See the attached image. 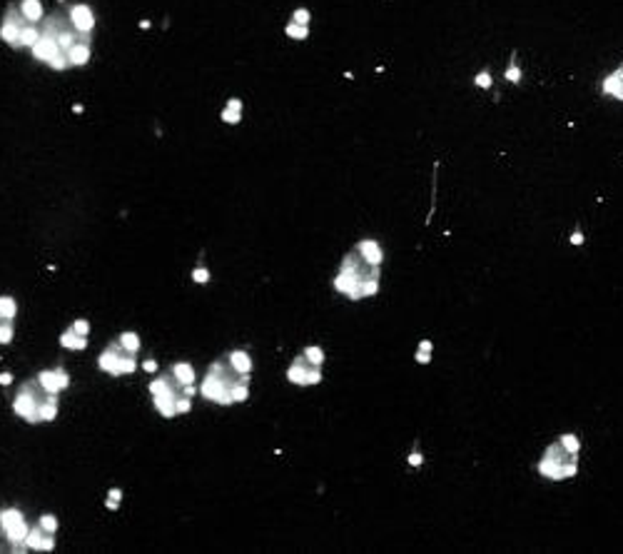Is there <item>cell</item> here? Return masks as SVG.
<instances>
[{
	"instance_id": "obj_1",
	"label": "cell",
	"mask_w": 623,
	"mask_h": 554,
	"mask_svg": "<svg viewBox=\"0 0 623 554\" xmlns=\"http://www.w3.org/2000/svg\"><path fill=\"white\" fill-rule=\"evenodd\" d=\"M579 439L574 434H563L558 442H553L543 460H541V474L548 477V479H566V477H574L576 469H579Z\"/></svg>"
},
{
	"instance_id": "obj_2",
	"label": "cell",
	"mask_w": 623,
	"mask_h": 554,
	"mask_svg": "<svg viewBox=\"0 0 623 554\" xmlns=\"http://www.w3.org/2000/svg\"><path fill=\"white\" fill-rule=\"evenodd\" d=\"M42 399H47V392L42 389V384L38 382V377H35V380H28V382L18 389V394H15V399H13V410H15V415H18L20 420H25V422H30V425H38V422H40V412H38V410H40Z\"/></svg>"
},
{
	"instance_id": "obj_3",
	"label": "cell",
	"mask_w": 623,
	"mask_h": 554,
	"mask_svg": "<svg viewBox=\"0 0 623 554\" xmlns=\"http://www.w3.org/2000/svg\"><path fill=\"white\" fill-rule=\"evenodd\" d=\"M200 392H202V397H207L209 402H217V405H235V399H232L227 384L222 382L214 372H207V377H205V382H202V387H200Z\"/></svg>"
},
{
	"instance_id": "obj_4",
	"label": "cell",
	"mask_w": 623,
	"mask_h": 554,
	"mask_svg": "<svg viewBox=\"0 0 623 554\" xmlns=\"http://www.w3.org/2000/svg\"><path fill=\"white\" fill-rule=\"evenodd\" d=\"M68 18H70L73 28L80 30V33H92V28H95V15H92L90 5H85V3L70 5L68 8Z\"/></svg>"
},
{
	"instance_id": "obj_5",
	"label": "cell",
	"mask_w": 623,
	"mask_h": 554,
	"mask_svg": "<svg viewBox=\"0 0 623 554\" xmlns=\"http://www.w3.org/2000/svg\"><path fill=\"white\" fill-rule=\"evenodd\" d=\"M30 53H33V58H35V60H40V63H50L58 53H63V47L58 45V40H55L52 35H45V33H42V38L33 45V47H30Z\"/></svg>"
},
{
	"instance_id": "obj_6",
	"label": "cell",
	"mask_w": 623,
	"mask_h": 554,
	"mask_svg": "<svg viewBox=\"0 0 623 554\" xmlns=\"http://www.w3.org/2000/svg\"><path fill=\"white\" fill-rule=\"evenodd\" d=\"M123 344L120 342H115V344H110L100 357H97V367L102 370V372H110V375H115V377H120V370H118V362H120V355H123Z\"/></svg>"
},
{
	"instance_id": "obj_7",
	"label": "cell",
	"mask_w": 623,
	"mask_h": 554,
	"mask_svg": "<svg viewBox=\"0 0 623 554\" xmlns=\"http://www.w3.org/2000/svg\"><path fill=\"white\" fill-rule=\"evenodd\" d=\"M182 392H167V394H157V397H152V402H155V410L165 417V420H172L175 415H177V407H175V399L180 397Z\"/></svg>"
},
{
	"instance_id": "obj_8",
	"label": "cell",
	"mask_w": 623,
	"mask_h": 554,
	"mask_svg": "<svg viewBox=\"0 0 623 554\" xmlns=\"http://www.w3.org/2000/svg\"><path fill=\"white\" fill-rule=\"evenodd\" d=\"M169 375L175 377V382L180 384V387H185V384H195V367L190 365V362H175L172 367H169Z\"/></svg>"
},
{
	"instance_id": "obj_9",
	"label": "cell",
	"mask_w": 623,
	"mask_h": 554,
	"mask_svg": "<svg viewBox=\"0 0 623 554\" xmlns=\"http://www.w3.org/2000/svg\"><path fill=\"white\" fill-rule=\"evenodd\" d=\"M309 367H312V365L304 360V355H299V357L292 362V367L287 370V380H290L292 384H302V387H304V384H307V370H309Z\"/></svg>"
},
{
	"instance_id": "obj_10",
	"label": "cell",
	"mask_w": 623,
	"mask_h": 554,
	"mask_svg": "<svg viewBox=\"0 0 623 554\" xmlns=\"http://www.w3.org/2000/svg\"><path fill=\"white\" fill-rule=\"evenodd\" d=\"M357 250H359V255L364 257L369 265H381V260H384V250H381L379 242H374V240H362V242L357 245Z\"/></svg>"
},
{
	"instance_id": "obj_11",
	"label": "cell",
	"mask_w": 623,
	"mask_h": 554,
	"mask_svg": "<svg viewBox=\"0 0 623 554\" xmlns=\"http://www.w3.org/2000/svg\"><path fill=\"white\" fill-rule=\"evenodd\" d=\"M227 362H230L232 370H237L240 375H249V372H252V357H249V352H245V349H232V352L227 355Z\"/></svg>"
},
{
	"instance_id": "obj_12",
	"label": "cell",
	"mask_w": 623,
	"mask_h": 554,
	"mask_svg": "<svg viewBox=\"0 0 623 554\" xmlns=\"http://www.w3.org/2000/svg\"><path fill=\"white\" fill-rule=\"evenodd\" d=\"M68 60H70V65H73V68L87 65V63H90V43L78 40V43L68 50Z\"/></svg>"
},
{
	"instance_id": "obj_13",
	"label": "cell",
	"mask_w": 623,
	"mask_h": 554,
	"mask_svg": "<svg viewBox=\"0 0 623 554\" xmlns=\"http://www.w3.org/2000/svg\"><path fill=\"white\" fill-rule=\"evenodd\" d=\"M20 30H23V25L10 23V20H3V25H0V40L8 43L10 47H20V45H18V40H20Z\"/></svg>"
},
{
	"instance_id": "obj_14",
	"label": "cell",
	"mask_w": 623,
	"mask_h": 554,
	"mask_svg": "<svg viewBox=\"0 0 623 554\" xmlns=\"http://www.w3.org/2000/svg\"><path fill=\"white\" fill-rule=\"evenodd\" d=\"M18 8H20V13L25 15V20H28V23H40L42 15H45V13H42V3H40V0H20V5H18Z\"/></svg>"
},
{
	"instance_id": "obj_15",
	"label": "cell",
	"mask_w": 623,
	"mask_h": 554,
	"mask_svg": "<svg viewBox=\"0 0 623 554\" xmlns=\"http://www.w3.org/2000/svg\"><path fill=\"white\" fill-rule=\"evenodd\" d=\"M42 38V28H38V23H28V25H23V30H20V40H18V45L23 47H33V45L38 43Z\"/></svg>"
},
{
	"instance_id": "obj_16",
	"label": "cell",
	"mask_w": 623,
	"mask_h": 554,
	"mask_svg": "<svg viewBox=\"0 0 623 554\" xmlns=\"http://www.w3.org/2000/svg\"><path fill=\"white\" fill-rule=\"evenodd\" d=\"M60 344H63L65 349H85V347H87V337H85V335H78V332L70 327L68 332L60 335Z\"/></svg>"
},
{
	"instance_id": "obj_17",
	"label": "cell",
	"mask_w": 623,
	"mask_h": 554,
	"mask_svg": "<svg viewBox=\"0 0 623 554\" xmlns=\"http://www.w3.org/2000/svg\"><path fill=\"white\" fill-rule=\"evenodd\" d=\"M38 382L42 384V389H45L47 394H58V392L63 389L55 370H45V372H40V375H38Z\"/></svg>"
},
{
	"instance_id": "obj_18",
	"label": "cell",
	"mask_w": 623,
	"mask_h": 554,
	"mask_svg": "<svg viewBox=\"0 0 623 554\" xmlns=\"http://www.w3.org/2000/svg\"><path fill=\"white\" fill-rule=\"evenodd\" d=\"M40 422H52L58 417V394H47V399L40 402Z\"/></svg>"
},
{
	"instance_id": "obj_19",
	"label": "cell",
	"mask_w": 623,
	"mask_h": 554,
	"mask_svg": "<svg viewBox=\"0 0 623 554\" xmlns=\"http://www.w3.org/2000/svg\"><path fill=\"white\" fill-rule=\"evenodd\" d=\"M28 532H30V527H28V524H25V519H23V522H15L13 527H8V529H5V539H8V542H13V544H20V542H25Z\"/></svg>"
},
{
	"instance_id": "obj_20",
	"label": "cell",
	"mask_w": 623,
	"mask_h": 554,
	"mask_svg": "<svg viewBox=\"0 0 623 554\" xmlns=\"http://www.w3.org/2000/svg\"><path fill=\"white\" fill-rule=\"evenodd\" d=\"M603 90L606 92H611L613 97H618V100H623V68H618L611 78H606V83H603Z\"/></svg>"
},
{
	"instance_id": "obj_21",
	"label": "cell",
	"mask_w": 623,
	"mask_h": 554,
	"mask_svg": "<svg viewBox=\"0 0 623 554\" xmlns=\"http://www.w3.org/2000/svg\"><path fill=\"white\" fill-rule=\"evenodd\" d=\"M18 315V305L10 295H3L0 297V320H15Z\"/></svg>"
},
{
	"instance_id": "obj_22",
	"label": "cell",
	"mask_w": 623,
	"mask_h": 554,
	"mask_svg": "<svg viewBox=\"0 0 623 554\" xmlns=\"http://www.w3.org/2000/svg\"><path fill=\"white\" fill-rule=\"evenodd\" d=\"M304 360L309 362V365H317V367H322L324 365V349L322 347H317V344H309V347H304Z\"/></svg>"
},
{
	"instance_id": "obj_23",
	"label": "cell",
	"mask_w": 623,
	"mask_h": 554,
	"mask_svg": "<svg viewBox=\"0 0 623 554\" xmlns=\"http://www.w3.org/2000/svg\"><path fill=\"white\" fill-rule=\"evenodd\" d=\"M42 537H45V529H42L40 524H38V527H33V529L28 532V537H25V547H28V549H38V552H40Z\"/></svg>"
},
{
	"instance_id": "obj_24",
	"label": "cell",
	"mask_w": 623,
	"mask_h": 554,
	"mask_svg": "<svg viewBox=\"0 0 623 554\" xmlns=\"http://www.w3.org/2000/svg\"><path fill=\"white\" fill-rule=\"evenodd\" d=\"M15 522H23V512L20 510H3L0 512V527H3V532H5L8 527H13Z\"/></svg>"
},
{
	"instance_id": "obj_25",
	"label": "cell",
	"mask_w": 623,
	"mask_h": 554,
	"mask_svg": "<svg viewBox=\"0 0 623 554\" xmlns=\"http://www.w3.org/2000/svg\"><path fill=\"white\" fill-rule=\"evenodd\" d=\"M285 33L290 35V38H294V40H307V35H309V25H299V23H287V28H285Z\"/></svg>"
},
{
	"instance_id": "obj_26",
	"label": "cell",
	"mask_w": 623,
	"mask_h": 554,
	"mask_svg": "<svg viewBox=\"0 0 623 554\" xmlns=\"http://www.w3.org/2000/svg\"><path fill=\"white\" fill-rule=\"evenodd\" d=\"M120 344H123L125 352L135 355V352L140 349V337H137L135 332H123V335H120Z\"/></svg>"
},
{
	"instance_id": "obj_27",
	"label": "cell",
	"mask_w": 623,
	"mask_h": 554,
	"mask_svg": "<svg viewBox=\"0 0 623 554\" xmlns=\"http://www.w3.org/2000/svg\"><path fill=\"white\" fill-rule=\"evenodd\" d=\"M118 370H120V375H130V372H135V370H137V362H135V357H132L130 352H123V355H120Z\"/></svg>"
},
{
	"instance_id": "obj_28",
	"label": "cell",
	"mask_w": 623,
	"mask_h": 554,
	"mask_svg": "<svg viewBox=\"0 0 623 554\" xmlns=\"http://www.w3.org/2000/svg\"><path fill=\"white\" fill-rule=\"evenodd\" d=\"M13 335H15L13 322H10V320H0V344H10V342H13Z\"/></svg>"
},
{
	"instance_id": "obj_29",
	"label": "cell",
	"mask_w": 623,
	"mask_h": 554,
	"mask_svg": "<svg viewBox=\"0 0 623 554\" xmlns=\"http://www.w3.org/2000/svg\"><path fill=\"white\" fill-rule=\"evenodd\" d=\"M230 394H232L235 402H247V397H249L247 382H237L235 387H230Z\"/></svg>"
},
{
	"instance_id": "obj_30",
	"label": "cell",
	"mask_w": 623,
	"mask_h": 554,
	"mask_svg": "<svg viewBox=\"0 0 623 554\" xmlns=\"http://www.w3.org/2000/svg\"><path fill=\"white\" fill-rule=\"evenodd\" d=\"M47 65H50L52 70H68V68H73V65H70V60H68V53H58V55H55Z\"/></svg>"
},
{
	"instance_id": "obj_31",
	"label": "cell",
	"mask_w": 623,
	"mask_h": 554,
	"mask_svg": "<svg viewBox=\"0 0 623 554\" xmlns=\"http://www.w3.org/2000/svg\"><path fill=\"white\" fill-rule=\"evenodd\" d=\"M219 118H222L224 123H230V125H237V123L242 120V113H240V110H232V108H224Z\"/></svg>"
},
{
	"instance_id": "obj_32",
	"label": "cell",
	"mask_w": 623,
	"mask_h": 554,
	"mask_svg": "<svg viewBox=\"0 0 623 554\" xmlns=\"http://www.w3.org/2000/svg\"><path fill=\"white\" fill-rule=\"evenodd\" d=\"M38 524H40V527H42V529H45V532H47V534H52V532L58 529V519H55L52 514H42V517H40V522H38Z\"/></svg>"
},
{
	"instance_id": "obj_33",
	"label": "cell",
	"mask_w": 623,
	"mask_h": 554,
	"mask_svg": "<svg viewBox=\"0 0 623 554\" xmlns=\"http://www.w3.org/2000/svg\"><path fill=\"white\" fill-rule=\"evenodd\" d=\"M309 18H312V15H309V10H307V8H297V10H294V15H292V20H294V23H299V25H309Z\"/></svg>"
},
{
	"instance_id": "obj_34",
	"label": "cell",
	"mask_w": 623,
	"mask_h": 554,
	"mask_svg": "<svg viewBox=\"0 0 623 554\" xmlns=\"http://www.w3.org/2000/svg\"><path fill=\"white\" fill-rule=\"evenodd\" d=\"M175 407H177V415H185V412H190V410H192V402H190V397L180 394V397L175 399Z\"/></svg>"
},
{
	"instance_id": "obj_35",
	"label": "cell",
	"mask_w": 623,
	"mask_h": 554,
	"mask_svg": "<svg viewBox=\"0 0 623 554\" xmlns=\"http://www.w3.org/2000/svg\"><path fill=\"white\" fill-rule=\"evenodd\" d=\"M319 382H322V367L312 365V367L307 370V384H319Z\"/></svg>"
},
{
	"instance_id": "obj_36",
	"label": "cell",
	"mask_w": 623,
	"mask_h": 554,
	"mask_svg": "<svg viewBox=\"0 0 623 554\" xmlns=\"http://www.w3.org/2000/svg\"><path fill=\"white\" fill-rule=\"evenodd\" d=\"M123 499V492L120 489H110V494H107V499H105V505H107V510H118V502Z\"/></svg>"
},
{
	"instance_id": "obj_37",
	"label": "cell",
	"mask_w": 623,
	"mask_h": 554,
	"mask_svg": "<svg viewBox=\"0 0 623 554\" xmlns=\"http://www.w3.org/2000/svg\"><path fill=\"white\" fill-rule=\"evenodd\" d=\"M192 280H195L197 285H207V282H209V272L205 270V267H197V270L192 272Z\"/></svg>"
},
{
	"instance_id": "obj_38",
	"label": "cell",
	"mask_w": 623,
	"mask_h": 554,
	"mask_svg": "<svg viewBox=\"0 0 623 554\" xmlns=\"http://www.w3.org/2000/svg\"><path fill=\"white\" fill-rule=\"evenodd\" d=\"M73 330H75L78 335H85V337H87V332H90V322H87V320H75V322H73Z\"/></svg>"
},
{
	"instance_id": "obj_39",
	"label": "cell",
	"mask_w": 623,
	"mask_h": 554,
	"mask_svg": "<svg viewBox=\"0 0 623 554\" xmlns=\"http://www.w3.org/2000/svg\"><path fill=\"white\" fill-rule=\"evenodd\" d=\"M52 549H55V539H52V534H47V532H45L42 544H40V552H52Z\"/></svg>"
},
{
	"instance_id": "obj_40",
	"label": "cell",
	"mask_w": 623,
	"mask_h": 554,
	"mask_svg": "<svg viewBox=\"0 0 623 554\" xmlns=\"http://www.w3.org/2000/svg\"><path fill=\"white\" fill-rule=\"evenodd\" d=\"M55 372H58V380H60V387H63V389H65V387H68V384H70V375H68V372H65V370H63V367H58V370H55Z\"/></svg>"
},
{
	"instance_id": "obj_41",
	"label": "cell",
	"mask_w": 623,
	"mask_h": 554,
	"mask_svg": "<svg viewBox=\"0 0 623 554\" xmlns=\"http://www.w3.org/2000/svg\"><path fill=\"white\" fill-rule=\"evenodd\" d=\"M476 85H479V87H489V85H491V75H489V73L476 75Z\"/></svg>"
},
{
	"instance_id": "obj_42",
	"label": "cell",
	"mask_w": 623,
	"mask_h": 554,
	"mask_svg": "<svg viewBox=\"0 0 623 554\" xmlns=\"http://www.w3.org/2000/svg\"><path fill=\"white\" fill-rule=\"evenodd\" d=\"M421 462H424V457H421L419 452H412V455H409V465H412V467H419Z\"/></svg>"
},
{
	"instance_id": "obj_43",
	"label": "cell",
	"mask_w": 623,
	"mask_h": 554,
	"mask_svg": "<svg viewBox=\"0 0 623 554\" xmlns=\"http://www.w3.org/2000/svg\"><path fill=\"white\" fill-rule=\"evenodd\" d=\"M227 108H232V110H240V113H242V100H237V97H232V100L227 103Z\"/></svg>"
},
{
	"instance_id": "obj_44",
	"label": "cell",
	"mask_w": 623,
	"mask_h": 554,
	"mask_svg": "<svg viewBox=\"0 0 623 554\" xmlns=\"http://www.w3.org/2000/svg\"><path fill=\"white\" fill-rule=\"evenodd\" d=\"M195 392H197V389H195V384H185V387H182V394H185V397H192Z\"/></svg>"
},
{
	"instance_id": "obj_45",
	"label": "cell",
	"mask_w": 623,
	"mask_h": 554,
	"mask_svg": "<svg viewBox=\"0 0 623 554\" xmlns=\"http://www.w3.org/2000/svg\"><path fill=\"white\" fill-rule=\"evenodd\" d=\"M10 382H13V375L10 372H3L0 375V384H10Z\"/></svg>"
},
{
	"instance_id": "obj_46",
	"label": "cell",
	"mask_w": 623,
	"mask_h": 554,
	"mask_svg": "<svg viewBox=\"0 0 623 554\" xmlns=\"http://www.w3.org/2000/svg\"><path fill=\"white\" fill-rule=\"evenodd\" d=\"M145 370H147V372H155V370H157V362H155V360H147V362H145Z\"/></svg>"
}]
</instances>
